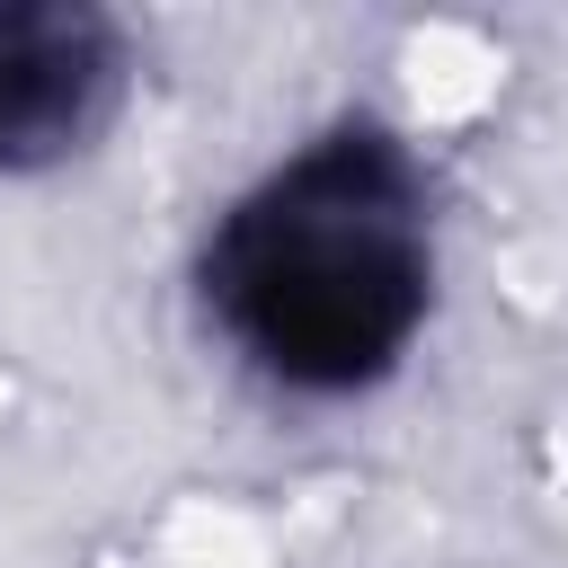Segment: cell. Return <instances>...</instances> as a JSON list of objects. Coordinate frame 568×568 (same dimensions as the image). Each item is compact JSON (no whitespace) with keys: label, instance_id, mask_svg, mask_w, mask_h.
I'll list each match as a JSON object with an SVG mask.
<instances>
[{"label":"cell","instance_id":"2","mask_svg":"<svg viewBox=\"0 0 568 568\" xmlns=\"http://www.w3.org/2000/svg\"><path fill=\"white\" fill-rule=\"evenodd\" d=\"M133 36L89 0H0V178L98 151L124 115Z\"/></svg>","mask_w":568,"mask_h":568},{"label":"cell","instance_id":"1","mask_svg":"<svg viewBox=\"0 0 568 568\" xmlns=\"http://www.w3.org/2000/svg\"><path fill=\"white\" fill-rule=\"evenodd\" d=\"M204 328L275 390L355 399L435 311V178L382 115H337L248 178L195 248Z\"/></svg>","mask_w":568,"mask_h":568}]
</instances>
